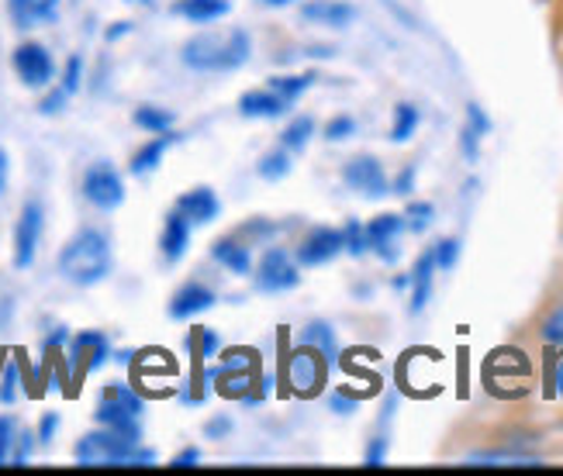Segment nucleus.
<instances>
[{"instance_id": "nucleus-1", "label": "nucleus", "mask_w": 563, "mask_h": 476, "mask_svg": "<svg viewBox=\"0 0 563 476\" xmlns=\"http://www.w3.org/2000/svg\"><path fill=\"white\" fill-rule=\"evenodd\" d=\"M56 266H59V277L73 287L104 284L111 277V266H114L108 232L93 229V224H84V229L73 232L66 239V245L59 248Z\"/></svg>"}, {"instance_id": "nucleus-11", "label": "nucleus", "mask_w": 563, "mask_h": 476, "mask_svg": "<svg viewBox=\"0 0 563 476\" xmlns=\"http://www.w3.org/2000/svg\"><path fill=\"white\" fill-rule=\"evenodd\" d=\"M342 180H346L350 190L371 197V200H380L384 193H390V180L384 173V163L377 156H366V153L346 159V166H342Z\"/></svg>"}, {"instance_id": "nucleus-31", "label": "nucleus", "mask_w": 563, "mask_h": 476, "mask_svg": "<svg viewBox=\"0 0 563 476\" xmlns=\"http://www.w3.org/2000/svg\"><path fill=\"white\" fill-rule=\"evenodd\" d=\"M294 169V153H287V148H271V153H263L260 163H256V173L263 180H284L287 173Z\"/></svg>"}, {"instance_id": "nucleus-29", "label": "nucleus", "mask_w": 563, "mask_h": 476, "mask_svg": "<svg viewBox=\"0 0 563 476\" xmlns=\"http://www.w3.org/2000/svg\"><path fill=\"white\" fill-rule=\"evenodd\" d=\"M314 84V73H284V77H271V87L277 97H284L287 104H294V100H301L305 97V90Z\"/></svg>"}, {"instance_id": "nucleus-7", "label": "nucleus", "mask_w": 563, "mask_h": 476, "mask_svg": "<svg viewBox=\"0 0 563 476\" xmlns=\"http://www.w3.org/2000/svg\"><path fill=\"white\" fill-rule=\"evenodd\" d=\"M80 190L87 197V204L97 211H118L125 204V177H121V169L108 159H97L84 169Z\"/></svg>"}, {"instance_id": "nucleus-54", "label": "nucleus", "mask_w": 563, "mask_h": 476, "mask_svg": "<svg viewBox=\"0 0 563 476\" xmlns=\"http://www.w3.org/2000/svg\"><path fill=\"white\" fill-rule=\"evenodd\" d=\"M8 180H11V156H8V148L0 145V193L8 190Z\"/></svg>"}, {"instance_id": "nucleus-15", "label": "nucleus", "mask_w": 563, "mask_h": 476, "mask_svg": "<svg viewBox=\"0 0 563 476\" xmlns=\"http://www.w3.org/2000/svg\"><path fill=\"white\" fill-rule=\"evenodd\" d=\"M211 259L222 269H229L232 277H253V266H256L253 248L235 235H222L218 242H211Z\"/></svg>"}, {"instance_id": "nucleus-53", "label": "nucleus", "mask_w": 563, "mask_h": 476, "mask_svg": "<svg viewBox=\"0 0 563 476\" xmlns=\"http://www.w3.org/2000/svg\"><path fill=\"white\" fill-rule=\"evenodd\" d=\"M132 29H135V24H132V21H111V29L104 32V38H108V42H118V38H125V35H132Z\"/></svg>"}, {"instance_id": "nucleus-25", "label": "nucleus", "mask_w": 563, "mask_h": 476, "mask_svg": "<svg viewBox=\"0 0 563 476\" xmlns=\"http://www.w3.org/2000/svg\"><path fill=\"white\" fill-rule=\"evenodd\" d=\"M184 348L190 353L194 363H208V359H214L218 353H222V339H218V332L205 329V324H194V329L187 332V339H184Z\"/></svg>"}, {"instance_id": "nucleus-27", "label": "nucleus", "mask_w": 563, "mask_h": 476, "mask_svg": "<svg viewBox=\"0 0 563 476\" xmlns=\"http://www.w3.org/2000/svg\"><path fill=\"white\" fill-rule=\"evenodd\" d=\"M311 135H314V118L311 114H298L294 121H287V129L280 132V145L287 148V153H305L308 148V142H311Z\"/></svg>"}, {"instance_id": "nucleus-23", "label": "nucleus", "mask_w": 563, "mask_h": 476, "mask_svg": "<svg viewBox=\"0 0 563 476\" xmlns=\"http://www.w3.org/2000/svg\"><path fill=\"white\" fill-rule=\"evenodd\" d=\"M169 11L190 24H214L232 11V4L229 0H174Z\"/></svg>"}, {"instance_id": "nucleus-51", "label": "nucleus", "mask_w": 563, "mask_h": 476, "mask_svg": "<svg viewBox=\"0 0 563 476\" xmlns=\"http://www.w3.org/2000/svg\"><path fill=\"white\" fill-rule=\"evenodd\" d=\"M198 463H201V449H194V445L169 460V466H177V469H190V466H198Z\"/></svg>"}, {"instance_id": "nucleus-41", "label": "nucleus", "mask_w": 563, "mask_h": 476, "mask_svg": "<svg viewBox=\"0 0 563 476\" xmlns=\"http://www.w3.org/2000/svg\"><path fill=\"white\" fill-rule=\"evenodd\" d=\"M32 449H35V432L29 429H18V439H14V449H11V466H24L32 460Z\"/></svg>"}, {"instance_id": "nucleus-58", "label": "nucleus", "mask_w": 563, "mask_h": 476, "mask_svg": "<svg viewBox=\"0 0 563 476\" xmlns=\"http://www.w3.org/2000/svg\"><path fill=\"white\" fill-rule=\"evenodd\" d=\"M129 4H139V8H153L156 0H129Z\"/></svg>"}, {"instance_id": "nucleus-40", "label": "nucleus", "mask_w": 563, "mask_h": 476, "mask_svg": "<svg viewBox=\"0 0 563 476\" xmlns=\"http://www.w3.org/2000/svg\"><path fill=\"white\" fill-rule=\"evenodd\" d=\"M38 0H8V14L14 21V29L29 32L32 29V11H35Z\"/></svg>"}, {"instance_id": "nucleus-39", "label": "nucleus", "mask_w": 563, "mask_h": 476, "mask_svg": "<svg viewBox=\"0 0 563 476\" xmlns=\"http://www.w3.org/2000/svg\"><path fill=\"white\" fill-rule=\"evenodd\" d=\"M350 135H356V118L350 114H335L325 121V139L329 142H346Z\"/></svg>"}, {"instance_id": "nucleus-47", "label": "nucleus", "mask_w": 563, "mask_h": 476, "mask_svg": "<svg viewBox=\"0 0 563 476\" xmlns=\"http://www.w3.org/2000/svg\"><path fill=\"white\" fill-rule=\"evenodd\" d=\"M467 124H471V129H474L481 139L492 135V118L484 114V108H481V104H467Z\"/></svg>"}, {"instance_id": "nucleus-6", "label": "nucleus", "mask_w": 563, "mask_h": 476, "mask_svg": "<svg viewBox=\"0 0 563 476\" xmlns=\"http://www.w3.org/2000/svg\"><path fill=\"white\" fill-rule=\"evenodd\" d=\"M45 235V208L38 197H29L18 211L14 235H11V263L14 269H29L38 256V245Z\"/></svg>"}, {"instance_id": "nucleus-5", "label": "nucleus", "mask_w": 563, "mask_h": 476, "mask_svg": "<svg viewBox=\"0 0 563 476\" xmlns=\"http://www.w3.org/2000/svg\"><path fill=\"white\" fill-rule=\"evenodd\" d=\"M253 284H256L260 294L294 290V287L301 284V266H298V259H294L290 248L271 245V248H263V256L253 266Z\"/></svg>"}, {"instance_id": "nucleus-24", "label": "nucleus", "mask_w": 563, "mask_h": 476, "mask_svg": "<svg viewBox=\"0 0 563 476\" xmlns=\"http://www.w3.org/2000/svg\"><path fill=\"white\" fill-rule=\"evenodd\" d=\"M298 345H311V348H318L329 363H335L339 359V339H335V329L329 321H308L305 329H301V335H298Z\"/></svg>"}, {"instance_id": "nucleus-8", "label": "nucleus", "mask_w": 563, "mask_h": 476, "mask_svg": "<svg viewBox=\"0 0 563 476\" xmlns=\"http://www.w3.org/2000/svg\"><path fill=\"white\" fill-rule=\"evenodd\" d=\"M11 69L21 80V87H29V90H45L56 80V59H53V53H48V45H42L35 38L14 45Z\"/></svg>"}, {"instance_id": "nucleus-57", "label": "nucleus", "mask_w": 563, "mask_h": 476, "mask_svg": "<svg viewBox=\"0 0 563 476\" xmlns=\"http://www.w3.org/2000/svg\"><path fill=\"white\" fill-rule=\"evenodd\" d=\"M408 284H411V280H408V277H395V290H405V287H408Z\"/></svg>"}, {"instance_id": "nucleus-4", "label": "nucleus", "mask_w": 563, "mask_h": 476, "mask_svg": "<svg viewBox=\"0 0 563 476\" xmlns=\"http://www.w3.org/2000/svg\"><path fill=\"white\" fill-rule=\"evenodd\" d=\"M142 414H145V400L129 384H108L93 408L97 424H108V429H118L132 439H142Z\"/></svg>"}, {"instance_id": "nucleus-9", "label": "nucleus", "mask_w": 563, "mask_h": 476, "mask_svg": "<svg viewBox=\"0 0 563 476\" xmlns=\"http://www.w3.org/2000/svg\"><path fill=\"white\" fill-rule=\"evenodd\" d=\"M329 359L318 353L311 345H298L287 359V380H290V390L298 397H318L325 390V380H329Z\"/></svg>"}, {"instance_id": "nucleus-36", "label": "nucleus", "mask_w": 563, "mask_h": 476, "mask_svg": "<svg viewBox=\"0 0 563 476\" xmlns=\"http://www.w3.org/2000/svg\"><path fill=\"white\" fill-rule=\"evenodd\" d=\"M66 104H69V93H66L59 84H53V87H45V90H42V100H38V114H45V118H56V114H63V111H66Z\"/></svg>"}, {"instance_id": "nucleus-35", "label": "nucleus", "mask_w": 563, "mask_h": 476, "mask_svg": "<svg viewBox=\"0 0 563 476\" xmlns=\"http://www.w3.org/2000/svg\"><path fill=\"white\" fill-rule=\"evenodd\" d=\"M59 87H63L69 97H73V93H80V87H84V56H80V53H73V56L63 63Z\"/></svg>"}, {"instance_id": "nucleus-45", "label": "nucleus", "mask_w": 563, "mask_h": 476, "mask_svg": "<svg viewBox=\"0 0 563 476\" xmlns=\"http://www.w3.org/2000/svg\"><path fill=\"white\" fill-rule=\"evenodd\" d=\"M18 400V366L8 363L4 377H0V405H14Z\"/></svg>"}, {"instance_id": "nucleus-48", "label": "nucleus", "mask_w": 563, "mask_h": 476, "mask_svg": "<svg viewBox=\"0 0 563 476\" xmlns=\"http://www.w3.org/2000/svg\"><path fill=\"white\" fill-rule=\"evenodd\" d=\"M329 408H332L335 414H353V411L360 408V400H356L350 390H335V394L329 397Z\"/></svg>"}, {"instance_id": "nucleus-30", "label": "nucleus", "mask_w": 563, "mask_h": 476, "mask_svg": "<svg viewBox=\"0 0 563 476\" xmlns=\"http://www.w3.org/2000/svg\"><path fill=\"white\" fill-rule=\"evenodd\" d=\"M471 463H501V466H536L540 456L522 453V449H484V453H471Z\"/></svg>"}, {"instance_id": "nucleus-12", "label": "nucleus", "mask_w": 563, "mask_h": 476, "mask_svg": "<svg viewBox=\"0 0 563 476\" xmlns=\"http://www.w3.org/2000/svg\"><path fill=\"white\" fill-rule=\"evenodd\" d=\"M401 235H405V214H377L371 224H366V242H371V253L380 259V263H398L401 256Z\"/></svg>"}, {"instance_id": "nucleus-49", "label": "nucleus", "mask_w": 563, "mask_h": 476, "mask_svg": "<svg viewBox=\"0 0 563 476\" xmlns=\"http://www.w3.org/2000/svg\"><path fill=\"white\" fill-rule=\"evenodd\" d=\"M366 466H380L384 460H387V439L384 435H374L371 439V445H366Z\"/></svg>"}, {"instance_id": "nucleus-21", "label": "nucleus", "mask_w": 563, "mask_h": 476, "mask_svg": "<svg viewBox=\"0 0 563 476\" xmlns=\"http://www.w3.org/2000/svg\"><path fill=\"white\" fill-rule=\"evenodd\" d=\"M408 287H411V305L408 311L411 314H422L426 305L432 300V280H435V256H432V248H426V253L415 259L411 273H408Z\"/></svg>"}, {"instance_id": "nucleus-16", "label": "nucleus", "mask_w": 563, "mask_h": 476, "mask_svg": "<svg viewBox=\"0 0 563 476\" xmlns=\"http://www.w3.org/2000/svg\"><path fill=\"white\" fill-rule=\"evenodd\" d=\"M190 224H211L218 214H222V200H218V193L211 187H190L187 193L177 197L174 204Z\"/></svg>"}, {"instance_id": "nucleus-28", "label": "nucleus", "mask_w": 563, "mask_h": 476, "mask_svg": "<svg viewBox=\"0 0 563 476\" xmlns=\"http://www.w3.org/2000/svg\"><path fill=\"white\" fill-rule=\"evenodd\" d=\"M419 124H422L419 108L401 100V104H395V118H390V142H408L415 132H419Z\"/></svg>"}, {"instance_id": "nucleus-19", "label": "nucleus", "mask_w": 563, "mask_h": 476, "mask_svg": "<svg viewBox=\"0 0 563 476\" xmlns=\"http://www.w3.org/2000/svg\"><path fill=\"white\" fill-rule=\"evenodd\" d=\"M356 14L360 11L346 0H308V4H301V18L308 24H325V29H346L356 21Z\"/></svg>"}, {"instance_id": "nucleus-32", "label": "nucleus", "mask_w": 563, "mask_h": 476, "mask_svg": "<svg viewBox=\"0 0 563 476\" xmlns=\"http://www.w3.org/2000/svg\"><path fill=\"white\" fill-rule=\"evenodd\" d=\"M232 235L242 239V242L253 248V245H266V242H271L277 235V224L271 218H250V221H242Z\"/></svg>"}, {"instance_id": "nucleus-50", "label": "nucleus", "mask_w": 563, "mask_h": 476, "mask_svg": "<svg viewBox=\"0 0 563 476\" xmlns=\"http://www.w3.org/2000/svg\"><path fill=\"white\" fill-rule=\"evenodd\" d=\"M415 190V166H405L398 177H395V184H390V193H401V197H408Z\"/></svg>"}, {"instance_id": "nucleus-10", "label": "nucleus", "mask_w": 563, "mask_h": 476, "mask_svg": "<svg viewBox=\"0 0 563 476\" xmlns=\"http://www.w3.org/2000/svg\"><path fill=\"white\" fill-rule=\"evenodd\" d=\"M339 253H342V229H332V224H314L294 245V259L308 269L332 263Z\"/></svg>"}, {"instance_id": "nucleus-38", "label": "nucleus", "mask_w": 563, "mask_h": 476, "mask_svg": "<svg viewBox=\"0 0 563 476\" xmlns=\"http://www.w3.org/2000/svg\"><path fill=\"white\" fill-rule=\"evenodd\" d=\"M432 256H435V269H453L456 259H460V239H439L432 245Z\"/></svg>"}, {"instance_id": "nucleus-43", "label": "nucleus", "mask_w": 563, "mask_h": 476, "mask_svg": "<svg viewBox=\"0 0 563 476\" xmlns=\"http://www.w3.org/2000/svg\"><path fill=\"white\" fill-rule=\"evenodd\" d=\"M232 429H235V421H232L229 414H214V418H208V421H205V435H208V439H214V442L229 439V435H232Z\"/></svg>"}, {"instance_id": "nucleus-55", "label": "nucleus", "mask_w": 563, "mask_h": 476, "mask_svg": "<svg viewBox=\"0 0 563 476\" xmlns=\"http://www.w3.org/2000/svg\"><path fill=\"white\" fill-rule=\"evenodd\" d=\"M553 390L563 397V353H560L556 363H553Z\"/></svg>"}, {"instance_id": "nucleus-3", "label": "nucleus", "mask_w": 563, "mask_h": 476, "mask_svg": "<svg viewBox=\"0 0 563 476\" xmlns=\"http://www.w3.org/2000/svg\"><path fill=\"white\" fill-rule=\"evenodd\" d=\"M73 460L80 466H145L156 463V453L153 449H142V439L108 429V424H97L93 432L77 439Z\"/></svg>"}, {"instance_id": "nucleus-56", "label": "nucleus", "mask_w": 563, "mask_h": 476, "mask_svg": "<svg viewBox=\"0 0 563 476\" xmlns=\"http://www.w3.org/2000/svg\"><path fill=\"white\" fill-rule=\"evenodd\" d=\"M256 4H266V8H290V4H298V0H256Z\"/></svg>"}, {"instance_id": "nucleus-34", "label": "nucleus", "mask_w": 563, "mask_h": 476, "mask_svg": "<svg viewBox=\"0 0 563 476\" xmlns=\"http://www.w3.org/2000/svg\"><path fill=\"white\" fill-rule=\"evenodd\" d=\"M435 218V208L429 204V200H411V204L405 208V229L415 232V235H422L429 224Z\"/></svg>"}, {"instance_id": "nucleus-26", "label": "nucleus", "mask_w": 563, "mask_h": 476, "mask_svg": "<svg viewBox=\"0 0 563 476\" xmlns=\"http://www.w3.org/2000/svg\"><path fill=\"white\" fill-rule=\"evenodd\" d=\"M135 121V129H142L145 135H159V132H169L177 124V114L174 111H166V108H156V104H142L135 108L132 114Z\"/></svg>"}, {"instance_id": "nucleus-17", "label": "nucleus", "mask_w": 563, "mask_h": 476, "mask_svg": "<svg viewBox=\"0 0 563 476\" xmlns=\"http://www.w3.org/2000/svg\"><path fill=\"white\" fill-rule=\"evenodd\" d=\"M190 229L194 224L174 208L166 218H163V232H159V253L166 263H180L190 248Z\"/></svg>"}, {"instance_id": "nucleus-20", "label": "nucleus", "mask_w": 563, "mask_h": 476, "mask_svg": "<svg viewBox=\"0 0 563 476\" xmlns=\"http://www.w3.org/2000/svg\"><path fill=\"white\" fill-rule=\"evenodd\" d=\"M287 100L277 97L271 87H256V90H246L239 97V114L242 118H260V121H274V118H284L287 114Z\"/></svg>"}, {"instance_id": "nucleus-44", "label": "nucleus", "mask_w": 563, "mask_h": 476, "mask_svg": "<svg viewBox=\"0 0 563 476\" xmlns=\"http://www.w3.org/2000/svg\"><path fill=\"white\" fill-rule=\"evenodd\" d=\"M56 432H59V414L56 411H45L42 418H38V424H35V439L42 442V445H48L56 439Z\"/></svg>"}, {"instance_id": "nucleus-52", "label": "nucleus", "mask_w": 563, "mask_h": 476, "mask_svg": "<svg viewBox=\"0 0 563 476\" xmlns=\"http://www.w3.org/2000/svg\"><path fill=\"white\" fill-rule=\"evenodd\" d=\"M63 345H69V332H66V329H56L53 335H45V339H42V348H45V353H53V348H63Z\"/></svg>"}, {"instance_id": "nucleus-42", "label": "nucleus", "mask_w": 563, "mask_h": 476, "mask_svg": "<svg viewBox=\"0 0 563 476\" xmlns=\"http://www.w3.org/2000/svg\"><path fill=\"white\" fill-rule=\"evenodd\" d=\"M460 153L467 163H477L481 159V135L471 129V124H463V132H460Z\"/></svg>"}, {"instance_id": "nucleus-18", "label": "nucleus", "mask_w": 563, "mask_h": 476, "mask_svg": "<svg viewBox=\"0 0 563 476\" xmlns=\"http://www.w3.org/2000/svg\"><path fill=\"white\" fill-rule=\"evenodd\" d=\"M532 332L543 345H563V280L556 284L550 300L540 308V314H536Z\"/></svg>"}, {"instance_id": "nucleus-37", "label": "nucleus", "mask_w": 563, "mask_h": 476, "mask_svg": "<svg viewBox=\"0 0 563 476\" xmlns=\"http://www.w3.org/2000/svg\"><path fill=\"white\" fill-rule=\"evenodd\" d=\"M18 418L14 414H0V466L11 463V449H14V439H18Z\"/></svg>"}, {"instance_id": "nucleus-22", "label": "nucleus", "mask_w": 563, "mask_h": 476, "mask_svg": "<svg viewBox=\"0 0 563 476\" xmlns=\"http://www.w3.org/2000/svg\"><path fill=\"white\" fill-rule=\"evenodd\" d=\"M177 142H180V132H174V129L153 135L150 142L135 148V156H132V163H129V173H132V177H145V173L159 169V163H163V156H166V148H169V145H177Z\"/></svg>"}, {"instance_id": "nucleus-13", "label": "nucleus", "mask_w": 563, "mask_h": 476, "mask_svg": "<svg viewBox=\"0 0 563 476\" xmlns=\"http://www.w3.org/2000/svg\"><path fill=\"white\" fill-rule=\"evenodd\" d=\"M108 359H111V342L104 332L87 329L69 335V366L77 373H97Z\"/></svg>"}, {"instance_id": "nucleus-2", "label": "nucleus", "mask_w": 563, "mask_h": 476, "mask_svg": "<svg viewBox=\"0 0 563 476\" xmlns=\"http://www.w3.org/2000/svg\"><path fill=\"white\" fill-rule=\"evenodd\" d=\"M253 56V35L246 29L201 32L184 42L180 63L194 73H235Z\"/></svg>"}, {"instance_id": "nucleus-46", "label": "nucleus", "mask_w": 563, "mask_h": 476, "mask_svg": "<svg viewBox=\"0 0 563 476\" xmlns=\"http://www.w3.org/2000/svg\"><path fill=\"white\" fill-rule=\"evenodd\" d=\"M59 4H63V0H38L35 11H32V29H35V24H56Z\"/></svg>"}, {"instance_id": "nucleus-33", "label": "nucleus", "mask_w": 563, "mask_h": 476, "mask_svg": "<svg viewBox=\"0 0 563 476\" xmlns=\"http://www.w3.org/2000/svg\"><path fill=\"white\" fill-rule=\"evenodd\" d=\"M342 253H350L353 259L371 253V242H366V224L360 218H350L342 224Z\"/></svg>"}, {"instance_id": "nucleus-14", "label": "nucleus", "mask_w": 563, "mask_h": 476, "mask_svg": "<svg viewBox=\"0 0 563 476\" xmlns=\"http://www.w3.org/2000/svg\"><path fill=\"white\" fill-rule=\"evenodd\" d=\"M218 305V294L201 284V280H187L184 287L174 290V297H169V305H166V314L174 318V321H190V318H198L205 311H211Z\"/></svg>"}]
</instances>
